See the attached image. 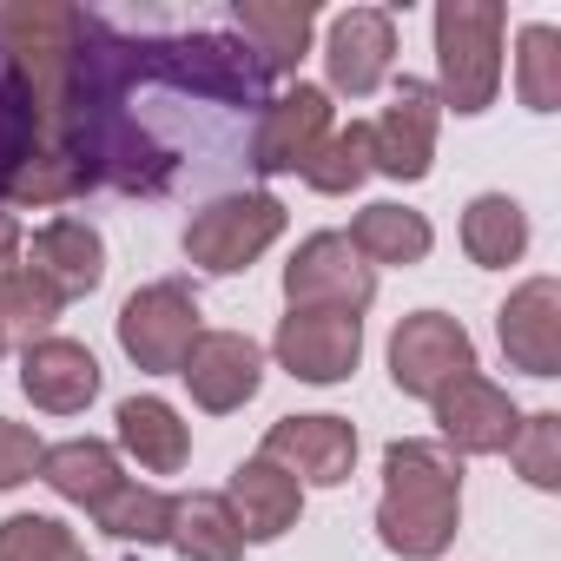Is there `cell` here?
Returning <instances> with one entry per match:
<instances>
[{"instance_id": "obj_2", "label": "cell", "mask_w": 561, "mask_h": 561, "mask_svg": "<svg viewBox=\"0 0 561 561\" xmlns=\"http://www.w3.org/2000/svg\"><path fill=\"white\" fill-rule=\"evenodd\" d=\"M0 41H8V67L21 73V87L47 126V146H67V106H73L87 21L73 8H8L0 14Z\"/></svg>"}, {"instance_id": "obj_35", "label": "cell", "mask_w": 561, "mask_h": 561, "mask_svg": "<svg viewBox=\"0 0 561 561\" xmlns=\"http://www.w3.org/2000/svg\"><path fill=\"white\" fill-rule=\"evenodd\" d=\"M0 351H8V344H0Z\"/></svg>"}, {"instance_id": "obj_12", "label": "cell", "mask_w": 561, "mask_h": 561, "mask_svg": "<svg viewBox=\"0 0 561 561\" xmlns=\"http://www.w3.org/2000/svg\"><path fill=\"white\" fill-rule=\"evenodd\" d=\"M436 423H443V443L456 456H502L522 430V410L508 403V390H495L489 377L469 370L436 397Z\"/></svg>"}, {"instance_id": "obj_21", "label": "cell", "mask_w": 561, "mask_h": 561, "mask_svg": "<svg viewBox=\"0 0 561 561\" xmlns=\"http://www.w3.org/2000/svg\"><path fill=\"white\" fill-rule=\"evenodd\" d=\"M119 443H126V456H133L139 469H152V476H179L185 456H192V430H185L179 410L159 403V397H126V403H119Z\"/></svg>"}, {"instance_id": "obj_14", "label": "cell", "mask_w": 561, "mask_h": 561, "mask_svg": "<svg viewBox=\"0 0 561 561\" xmlns=\"http://www.w3.org/2000/svg\"><path fill=\"white\" fill-rule=\"evenodd\" d=\"M324 60H331V87H337V93H351V100L377 93V87L390 80V60H397V27H390V14H383V8H351V14H337Z\"/></svg>"}, {"instance_id": "obj_27", "label": "cell", "mask_w": 561, "mask_h": 561, "mask_svg": "<svg viewBox=\"0 0 561 561\" xmlns=\"http://www.w3.org/2000/svg\"><path fill=\"white\" fill-rule=\"evenodd\" d=\"M364 179H370V119L331 126V139L305 165V185H318V192H357Z\"/></svg>"}, {"instance_id": "obj_8", "label": "cell", "mask_w": 561, "mask_h": 561, "mask_svg": "<svg viewBox=\"0 0 561 561\" xmlns=\"http://www.w3.org/2000/svg\"><path fill=\"white\" fill-rule=\"evenodd\" d=\"M179 377H185V390H192L198 410L225 416V410H244L257 397L264 351L251 337H238V331H198L192 351H185V364H179Z\"/></svg>"}, {"instance_id": "obj_31", "label": "cell", "mask_w": 561, "mask_h": 561, "mask_svg": "<svg viewBox=\"0 0 561 561\" xmlns=\"http://www.w3.org/2000/svg\"><path fill=\"white\" fill-rule=\"evenodd\" d=\"M508 456H515V469H522L535 489H561V416H548V410H541V416H522Z\"/></svg>"}, {"instance_id": "obj_13", "label": "cell", "mask_w": 561, "mask_h": 561, "mask_svg": "<svg viewBox=\"0 0 561 561\" xmlns=\"http://www.w3.org/2000/svg\"><path fill=\"white\" fill-rule=\"evenodd\" d=\"M436 93L423 80H403L397 87V106L383 119H370V172H390V179H423L430 159H436Z\"/></svg>"}, {"instance_id": "obj_16", "label": "cell", "mask_w": 561, "mask_h": 561, "mask_svg": "<svg viewBox=\"0 0 561 561\" xmlns=\"http://www.w3.org/2000/svg\"><path fill=\"white\" fill-rule=\"evenodd\" d=\"M225 502H231V522H238V535H244V541H277L285 528H298L305 482H298V476H285L277 462H264V456H251V462H238V469H231Z\"/></svg>"}, {"instance_id": "obj_28", "label": "cell", "mask_w": 561, "mask_h": 561, "mask_svg": "<svg viewBox=\"0 0 561 561\" xmlns=\"http://www.w3.org/2000/svg\"><path fill=\"white\" fill-rule=\"evenodd\" d=\"M106 535H119V541H165L172 535V495L165 489H139V482H119V495L93 515Z\"/></svg>"}, {"instance_id": "obj_24", "label": "cell", "mask_w": 561, "mask_h": 561, "mask_svg": "<svg viewBox=\"0 0 561 561\" xmlns=\"http://www.w3.org/2000/svg\"><path fill=\"white\" fill-rule=\"evenodd\" d=\"M462 251L489 271H508L522 251H528V218L508 192H482L469 211H462Z\"/></svg>"}, {"instance_id": "obj_33", "label": "cell", "mask_w": 561, "mask_h": 561, "mask_svg": "<svg viewBox=\"0 0 561 561\" xmlns=\"http://www.w3.org/2000/svg\"><path fill=\"white\" fill-rule=\"evenodd\" d=\"M41 436L27 430V423H8L0 416V489H14V482H27L34 469H41Z\"/></svg>"}, {"instance_id": "obj_7", "label": "cell", "mask_w": 561, "mask_h": 561, "mask_svg": "<svg viewBox=\"0 0 561 561\" xmlns=\"http://www.w3.org/2000/svg\"><path fill=\"white\" fill-rule=\"evenodd\" d=\"M192 337H198V298L179 285V277L133 291L126 311H119V344H126V357L139 370H179Z\"/></svg>"}, {"instance_id": "obj_23", "label": "cell", "mask_w": 561, "mask_h": 561, "mask_svg": "<svg viewBox=\"0 0 561 561\" xmlns=\"http://www.w3.org/2000/svg\"><path fill=\"white\" fill-rule=\"evenodd\" d=\"M185 561H238L244 535L231 522L225 495H172V535H165Z\"/></svg>"}, {"instance_id": "obj_6", "label": "cell", "mask_w": 561, "mask_h": 561, "mask_svg": "<svg viewBox=\"0 0 561 561\" xmlns=\"http://www.w3.org/2000/svg\"><path fill=\"white\" fill-rule=\"evenodd\" d=\"M469 370H476V344H469V331H462L456 318L416 311V318L397 324V337H390V377H397L403 397L436 403V397H443L456 377H469Z\"/></svg>"}, {"instance_id": "obj_25", "label": "cell", "mask_w": 561, "mask_h": 561, "mask_svg": "<svg viewBox=\"0 0 561 561\" xmlns=\"http://www.w3.org/2000/svg\"><path fill=\"white\" fill-rule=\"evenodd\" d=\"M60 291L47 285L41 271H27V264H8L0 271V344H41L47 337V324L60 318Z\"/></svg>"}, {"instance_id": "obj_15", "label": "cell", "mask_w": 561, "mask_h": 561, "mask_svg": "<svg viewBox=\"0 0 561 561\" xmlns=\"http://www.w3.org/2000/svg\"><path fill=\"white\" fill-rule=\"evenodd\" d=\"M502 351L528 377L561 370V285L554 277H528V285L502 305Z\"/></svg>"}, {"instance_id": "obj_20", "label": "cell", "mask_w": 561, "mask_h": 561, "mask_svg": "<svg viewBox=\"0 0 561 561\" xmlns=\"http://www.w3.org/2000/svg\"><path fill=\"white\" fill-rule=\"evenodd\" d=\"M311 8L305 0H238L231 8V27L257 47L264 73H291L305 60V41H311Z\"/></svg>"}, {"instance_id": "obj_32", "label": "cell", "mask_w": 561, "mask_h": 561, "mask_svg": "<svg viewBox=\"0 0 561 561\" xmlns=\"http://www.w3.org/2000/svg\"><path fill=\"white\" fill-rule=\"evenodd\" d=\"M27 126H34V100H27L21 73L8 67V54H0V192H8L14 165L27 159Z\"/></svg>"}, {"instance_id": "obj_3", "label": "cell", "mask_w": 561, "mask_h": 561, "mask_svg": "<svg viewBox=\"0 0 561 561\" xmlns=\"http://www.w3.org/2000/svg\"><path fill=\"white\" fill-rule=\"evenodd\" d=\"M436 73L443 106L482 113L502 87V8L495 0H443L436 8Z\"/></svg>"}, {"instance_id": "obj_18", "label": "cell", "mask_w": 561, "mask_h": 561, "mask_svg": "<svg viewBox=\"0 0 561 561\" xmlns=\"http://www.w3.org/2000/svg\"><path fill=\"white\" fill-rule=\"evenodd\" d=\"M27 271H41L60 298H93L106 277V244L87 218H54L27 244Z\"/></svg>"}, {"instance_id": "obj_26", "label": "cell", "mask_w": 561, "mask_h": 561, "mask_svg": "<svg viewBox=\"0 0 561 561\" xmlns=\"http://www.w3.org/2000/svg\"><path fill=\"white\" fill-rule=\"evenodd\" d=\"M93 179H100V172H93V159H87L80 146H27V159L14 165L8 192L27 198V205H60V198H73V192H87Z\"/></svg>"}, {"instance_id": "obj_30", "label": "cell", "mask_w": 561, "mask_h": 561, "mask_svg": "<svg viewBox=\"0 0 561 561\" xmlns=\"http://www.w3.org/2000/svg\"><path fill=\"white\" fill-rule=\"evenodd\" d=\"M0 561H87V548L54 515H8L0 522Z\"/></svg>"}, {"instance_id": "obj_29", "label": "cell", "mask_w": 561, "mask_h": 561, "mask_svg": "<svg viewBox=\"0 0 561 561\" xmlns=\"http://www.w3.org/2000/svg\"><path fill=\"white\" fill-rule=\"evenodd\" d=\"M515 87H522V106H535V113H554L561 106V34L554 27H528L522 34Z\"/></svg>"}, {"instance_id": "obj_22", "label": "cell", "mask_w": 561, "mask_h": 561, "mask_svg": "<svg viewBox=\"0 0 561 561\" xmlns=\"http://www.w3.org/2000/svg\"><path fill=\"white\" fill-rule=\"evenodd\" d=\"M351 251L377 271V264H423L430 257V218L410 205H364L351 225Z\"/></svg>"}, {"instance_id": "obj_11", "label": "cell", "mask_w": 561, "mask_h": 561, "mask_svg": "<svg viewBox=\"0 0 561 561\" xmlns=\"http://www.w3.org/2000/svg\"><path fill=\"white\" fill-rule=\"evenodd\" d=\"M324 139H331V100L318 87H291L264 106L257 139H251V165L257 172H305Z\"/></svg>"}, {"instance_id": "obj_10", "label": "cell", "mask_w": 561, "mask_h": 561, "mask_svg": "<svg viewBox=\"0 0 561 561\" xmlns=\"http://www.w3.org/2000/svg\"><path fill=\"white\" fill-rule=\"evenodd\" d=\"M277 364L305 383H344L364 357V324L344 311H291L277 324Z\"/></svg>"}, {"instance_id": "obj_1", "label": "cell", "mask_w": 561, "mask_h": 561, "mask_svg": "<svg viewBox=\"0 0 561 561\" xmlns=\"http://www.w3.org/2000/svg\"><path fill=\"white\" fill-rule=\"evenodd\" d=\"M456 515H462V462L443 443H390L377 502L383 548L403 561H436L456 541Z\"/></svg>"}, {"instance_id": "obj_34", "label": "cell", "mask_w": 561, "mask_h": 561, "mask_svg": "<svg viewBox=\"0 0 561 561\" xmlns=\"http://www.w3.org/2000/svg\"><path fill=\"white\" fill-rule=\"evenodd\" d=\"M14 251H21V225H14V211H0V271L14 264Z\"/></svg>"}, {"instance_id": "obj_9", "label": "cell", "mask_w": 561, "mask_h": 561, "mask_svg": "<svg viewBox=\"0 0 561 561\" xmlns=\"http://www.w3.org/2000/svg\"><path fill=\"white\" fill-rule=\"evenodd\" d=\"M264 462H277L298 482H318V489H337L351 482V462H357V430L344 416H285L264 430Z\"/></svg>"}, {"instance_id": "obj_4", "label": "cell", "mask_w": 561, "mask_h": 561, "mask_svg": "<svg viewBox=\"0 0 561 561\" xmlns=\"http://www.w3.org/2000/svg\"><path fill=\"white\" fill-rule=\"evenodd\" d=\"M285 231V205L271 192H231V198H211L192 225H185V257L198 271H244L264 244H277Z\"/></svg>"}, {"instance_id": "obj_5", "label": "cell", "mask_w": 561, "mask_h": 561, "mask_svg": "<svg viewBox=\"0 0 561 561\" xmlns=\"http://www.w3.org/2000/svg\"><path fill=\"white\" fill-rule=\"evenodd\" d=\"M285 298H291V311H344V318H357L377 298V271L351 251L344 231H318L285 264Z\"/></svg>"}, {"instance_id": "obj_17", "label": "cell", "mask_w": 561, "mask_h": 561, "mask_svg": "<svg viewBox=\"0 0 561 561\" xmlns=\"http://www.w3.org/2000/svg\"><path fill=\"white\" fill-rule=\"evenodd\" d=\"M21 390L54 410V416H73L100 397V364L87 344H67V337H41L21 351Z\"/></svg>"}, {"instance_id": "obj_19", "label": "cell", "mask_w": 561, "mask_h": 561, "mask_svg": "<svg viewBox=\"0 0 561 561\" xmlns=\"http://www.w3.org/2000/svg\"><path fill=\"white\" fill-rule=\"evenodd\" d=\"M41 482L54 489V495H67V502H80V508H106L113 495H119V456L106 449V443H93V436H73V443H54L47 456H41Z\"/></svg>"}]
</instances>
